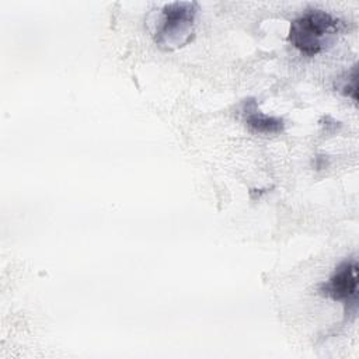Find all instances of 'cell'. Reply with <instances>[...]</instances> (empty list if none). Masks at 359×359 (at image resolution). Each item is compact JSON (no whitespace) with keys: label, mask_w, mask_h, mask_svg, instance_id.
Returning a JSON list of instances; mask_svg holds the SVG:
<instances>
[{"label":"cell","mask_w":359,"mask_h":359,"mask_svg":"<svg viewBox=\"0 0 359 359\" xmlns=\"http://www.w3.org/2000/svg\"><path fill=\"white\" fill-rule=\"evenodd\" d=\"M341 22L323 10H310L292 21L289 42L302 53L313 56L332 43Z\"/></svg>","instance_id":"cell-1"},{"label":"cell","mask_w":359,"mask_h":359,"mask_svg":"<svg viewBox=\"0 0 359 359\" xmlns=\"http://www.w3.org/2000/svg\"><path fill=\"white\" fill-rule=\"evenodd\" d=\"M198 6L194 1H174L165 4L156 22L154 42L167 50L184 46L194 34Z\"/></svg>","instance_id":"cell-2"},{"label":"cell","mask_w":359,"mask_h":359,"mask_svg":"<svg viewBox=\"0 0 359 359\" xmlns=\"http://www.w3.org/2000/svg\"><path fill=\"white\" fill-rule=\"evenodd\" d=\"M320 292L335 300L342 302L349 314L358 311V261L349 258L341 262L334 273L320 286Z\"/></svg>","instance_id":"cell-3"},{"label":"cell","mask_w":359,"mask_h":359,"mask_svg":"<svg viewBox=\"0 0 359 359\" xmlns=\"http://www.w3.org/2000/svg\"><path fill=\"white\" fill-rule=\"evenodd\" d=\"M247 125L258 133H278L283 129V121L275 116L264 115L258 111L255 101H250L245 105Z\"/></svg>","instance_id":"cell-4"},{"label":"cell","mask_w":359,"mask_h":359,"mask_svg":"<svg viewBox=\"0 0 359 359\" xmlns=\"http://www.w3.org/2000/svg\"><path fill=\"white\" fill-rule=\"evenodd\" d=\"M356 77H358L356 67L353 66L351 74H348V80H345L344 84L341 86V90L344 91V94L352 97L353 101H356Z\"/></svg>","instance_id":"cell-5"}]
</instances>
